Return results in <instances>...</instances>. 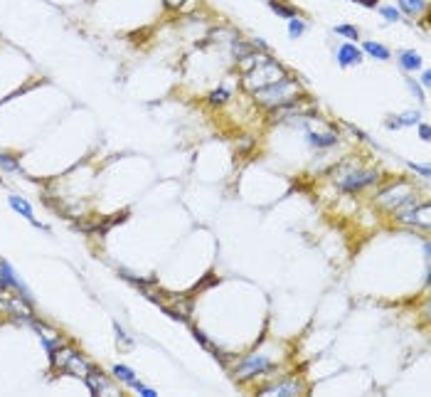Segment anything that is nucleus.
I'll list each match as a JSON object with an SVG mask.
<instances>
[{"instance_id":"nucleus-27","label":"nucleus","mask_w":431,"mask_h":397,"mask_svg":"<svg viewBox=\"0 0 431 397\" xmlns=\"http://www.w3.org/2000/svg\"><path fill=\"white\" fill-rule=\"evenodd\" d=\"M421 84H424V87H429V84H431V74H429V72H424V74H421Z\"/></svg>"},{"instance_id":"nucleus-23","label":"nucleus","mask_w":431,"mask_h":397,"mask_svg":"<svg viewBox=\"0 0 431 397\" xmlns=\"http://www.w3.org/2000/svg\"><path fill=\"white\" fill-rule=\"evenodd\" d=\"M406 84H409V89H411V92L419 96V101H426V99H424V94H421V89H419V84H416L414 79H406Z\"/></svg>"},{"instance_id":"nucleus-24","label":"nucleus","mask_w":431,"mask_h":397,"mask_svg":"<svg viewBox=\"0 0 431 397\" xmlns=\"http://www.w3.org/2000/svg\"><path fill=\"white\" fill-rule=\"evenodd\" d=\"M419 136H421V141H429V126L426 123L419 126Z\"/></svg>"},{"instance_id":"nucleus-9","label":"nucleus","mask_w":431,"mask_h":397,"mask_svg":"<svg viewBox=\"0 0 431 397\" xmlns=\"http://www.w3.org/2000/svg\"><path fill=\"white\" fill-rule=\"evenodd\" d=\"M399 64H402V69L414 72V69H419V67H421V57H419L414 50H406V52H402V55H399Z\"/></svg>"},{"instance_id":"nucleus-7","label":"nucleus","mask_w":431,"mask_h":397,"mask_svg":"<svg viewBox=\"0 0 431 397\" xmlns=\"http://www.w3.org/2000/svg\"><path fill=\"white\" fill-rule=\"evenodd\" d=\"M360 60H362V52H360L355 45H343V47L338 50V62H340V67L357 64Z\"/></svg>"},{"instance_id":"nucleus-12","label":"nucleus","mask_w":431,"mask_h":397,"mask_svg":"<svg viewBox=\"0 0 431 397\" xmlns=\"http://www.w3.org/2000/svg\"><path fill=\"white\" fill-rule=\"evenodd\" d=\"M399 8L406 15H419L424 10V0H399Z\"/></svg>"},{"instance_id":"nucleus-4","label":"nucleus","mask_w":431,"mask_h":397,"mask_svg":"<svg viewBox=\"0 0 431 397\" xmlns=\"http://www.w3.org/2000/svg\"><path fill=\"white\" fill-rule=\"evenodd\" d=\"M269 367H271V363H269L266 355H249L247 360H242V363L234 367V375H237V377H252V375L266 372Z\"/></svg>"},{"instance_id":"nucleus-18","label":"nucleus","mask_w":431,"mask_h":397,"mask_svg":"<svg viewBox=\"0 0 431 397\" xmlns=\"http://www.w3.org/2000/svg\"><path fill=\"white\" fill-rule=\"evenodd\" d=\"M335 32H338V35H345V37H350V40H357V37H360V30L352 28V25H335Z\"/></svg>"},{"instance_id":"nucleus-14","label":"nucleus","mask_w":431,"mask_h":397,"mask_svg":"<svg viewBox=\"0 0 431 397\" xmlns=\"http://www.w3.org/2000/svg\"><path fill=\"white\" fill-rule=\"evenodd\" d=\"M114 375H116L118 380L128 382V385H133V382H136V375H133V370H131V367H126V365H116V367H114Z\"/></svg>"},{"instance_id":"nucleus-5","label":"nucleus","mask_w":431,"mask_h":397,"mask_svg":"<svg viewBox=\"0 0 431 397\" xmlns=\"http://www.w3.org/2000/svg\"><path fill=\"white\" fill-rule=\"evenodd\" d=\"M377 180V173L374 170H355V173H350V175H345V178H340V185L345 187V190H360V187H365V185H372Z\"/></svg>"},{"instance_id":"nucleus-3","label":"nucleus","mask_w":431,"mask_h":397,"mask_svg":"<svg viewBox=\"0 0 431 397\" xmlns=\"http://www.w3.org/2000/svg\"><path fill=\"white\" fill-rule=\"evenodd\" d=\"M0 279H3V284H5V286H13V289L20 294V299H23V301H28V304L32 301L30 289H28V286H25V281H23V279H20L15 272H13V267H10L5 259L0 262Z\"/></svg>"},{"instance_id":"nucleus-10","label":"nucleus","mask_w":431,"mask_h":397,"mask_svg":"<svg viewBox=\"0 0 431 397\" xmlns=\"http://www.w3.org/2000/svg\"><path fill=\"white\" fill-rule=\"evenodd\" d=\"M362 47H365V52H367V55H372V57H377V60H389V50H387L384 45H379V42L367 40Z\"/></svg>"},{"instance_id":"nucleus-1","label":"nucleus","mask_w":431,"mask_h":397,"mask_svg":"<svg viewBox=\"0 0 431 397\" xmlns=\"http://www.w3.org/2000/svg\"><path fill=\"white\" fill-rule=\"evenodd\" d=\"M279 79H284V67L276 64L269 57H257V64L247 72L244 87L249 92H259V89H264V87H269V84H274Z\"/></svg>"},{"instance_id":"nucleus-19","label":"nucleus","mask_w":431,"mask_h":397,"mask_svg":"<svg viewBox=\"0 0 431 397\" xmlns=\"http://www.w3.org/2000/svg\"><path fill=\"white\" fill-rule=\"evenodd\" d=\"M379 13H382V18H384V20H389V23H397V20H399V10H397V8H392V5L379 8Z\"/></svg>"},{"instance_id":"nucleus-11","label":"nucleus","mask_w":431,"mask_h":397,"mask_svg":"<svg viewBox=\"0 0 431 397\" xmlns=\"http://www.w3.org/2000/svg\"><path fill=\"white\" fill-rule=\"evenodd\" d=\"M308 141H311L313 146H318V148H325V146H335V143H338V136H335V133H323V136L308 133Z\"/></svg>"},{"instance_id":"nucleus-20","label":"nucleus","mask_w":431,"mask_h":397,"mask_svg":"<svg viewBox=\"0 0 431 397\" xmlns=\"http://www.w3.org/2000/svg\"><path fill=\"white\" fill-rule=\"evenodd\" d=\"M411 123H419V114L416 111H409V114L399 116V126H411Z\"/></svg>"},{"instance_id":"nucleus-25","label":"nucleus","mask_w":431,"mask_h":397,"mask_svg":"<svg viewBox=\"0 0 431 397\" xmlns=\"http://www.w3.org/2000/svg\"><path fill=\"white\" fill-rule=\"evenodd\" d=\"M411 168H414L416 173H421L424 178H429V168H426V165H414V163H411Z\"/></svg>"},{"instance_id":"nucleus-26","label":"nucleus","mask_w":431,"mask_h":397,"mask_svg":"<svg viewBox=\"0 0 431 397\" xmlns=\"http://www.w3.org/2000/svg\"><path fill=\"white\" fill-rule=\"evenodd\" d=\"M352 3H360V5H365V8H374L377 0H352Z\"/></svg>"},{"instance_id":"nucleus-17","label":"nucleus","mask_w":431,"mask_h":397,"mask_svg":"<svg viewBox=\"0 0 431 397\" xmlns=\"http://www.w3.org/2000/svg\"><path fill=\"white\" fill-rule=\"evenodd\" d=\"M306 32V25H303V20H296V18H291V23H288V35L291 37H301Z\"/></svg>"},{"instance_id":"nucleus-6","label":"nucleus","mask_w":431,"mask_h":397,"mask_svg":"<svg viewBox=\"0 0 431 397\" xmlns=\"http://www.w3.org/2000/svg\"><path fill=\"white\" fill-rule=\"evenodd\" d=\"M10 208H13L15 213H20V215H23L25 220H30V222H32L35 227H40V230H47L45 225H40V222L35 220V215H32V208H30V205H28V203L23 200V197H18V195H10Z\"/></svg>"},{"instance_id":"nucleus-8","label":"nucleus","mask_w":431,"mask_h":397,"mask_svg":"<svg viewBox=\"0 0 431 397\" xmlns=\"http://www.w3.org/2000/svg\"><path fill=\"white\" fill-rule=\"evenodd\" d=\"M298 392H301V385H298V382H293V380L261 390V395H281V397H291V395H298Z\"/></svg>"},{"instance_id":"nucleus-15","label":"nucleus","mask_w":431,"mask_h":397,"mask_svg":"<svg viewBox=\"0 0 431 397\" xmlns=\"http://www.w3.org/2000/svg\"><path fill=\"white\" fill-rule=\"evenodd\" d=\"M269 8L274 10V13H279V15H284V18H296V10H291V8H286V5H281L279 0H269Z\"/></svg>"},{"instance_id":"nucleus-2","label":"nucleus","mask_w":431,"mask_h":397,"mask_svg":"<svg viewBox=\"0 0 431 397\" xmlns=\"http://www.w3.org/2000/svg\"><path fill=\"white\" fill-rule=\"evenodd\" d=\"M257 94V101L259 104H264V106H286V104H293L296 101V94H298V87L291 82V79H279V82H274V84H269V87H264V89H259V92H254Z\"/></svg>"},{"instance_id":"nucleus-21","label":"nucleus","mask_w":431,"mask_h":397,"mask_svg":"<svg viewBox=\"0 0 431 397\" xmlns=\"http://www.w3.org/2000/svg\"><path fill=\"white\" fill-rule=\"evenodd\" d=\"M227 96H230V92H227V89H220V92H212V94H209V101H212V104H222V101H227Z\"/></svg>"},{"instance_id":"nucleus-13","label":"nucleus","mask_w":431,"mask_h":397,"mask_svg":"<svg viewBox=\"0 0 431 397\" xmlns=\"http://www.w3.org/2000/svg\"><path fill=\"white\" fill-rule=\"evenodd\" d=\"M232 55H234V57L242 62V60H247V57H252V55H254V47H252V45H244V42H239V40H237V42L232 45Z\"/></svg>"},{"instance_id":"nucleus-22","label":"nucleus","mask_w":431,"mask_h":397,"mask_svg":"<svg viewBox=\"0 0 431 397\" xmlns=\"http://www.w3.org/2000/svg\"><path fill=\"white\" fill-rule=\"evenodd\" d=\"M192 333H195V338L200 340V345H204V348H209V350H214V345H212V343H209V340L204 338V333H202V331H197V328H195ZM214 353H217V350H214Z\"/></svg>"},{"instance_id":"nucleus-16","label":"nucleus","mask_w":431,"mask_h":397,"mask_svg":"<svg viewBox=\"0 0 431 397\" xmlns=\"http://www.w3.org/2000/svg\"><path fill=\"white\" fill-rule=\"evenodd\" d=\"M0 168H5V170H10V173H18V170H20L18 160H13V155H8V153H0Z\"/></svg>"}]
</instances>
